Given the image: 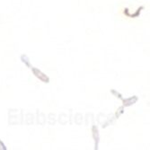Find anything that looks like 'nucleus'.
I'll use <instances>...</instances> for the list:
<instances>
[]
</instances>
